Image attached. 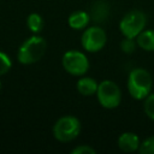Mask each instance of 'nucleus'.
Wrapping results in <instances>:
<instances>
[{"instance_id": "20e7f679", "label": "nucleus", "mask_w": 154, "mask_h": 154, "mask_svg": "<svg viewBox=\"0 0 154 154\" xmlns=\"http://www.w3.org/2000/svg\"><path fill=\"white\" fill-rule=\"evenodd\" d=\"M95 95L100 106L106 109H114L122 102V90L119 85L111 79L101 81Z\"/></svg>"}, {"instance_id": "7ed1b4c3", "label": "nucleus", "mask_w": 154, "mask_h": 154, "mask_svg": "<svg viewBox=\"0 0 154 154\" xmlns=\"http://www.w3.org/2000/svg\"><path fill=\"white\" fill-rule=\"evenodd\" d=\"M82 130L81 120L76 116L66 114L57 119L53 125V136L57 141L67 143L76 140Z\"/></svg>"}, {"instance_id": "9d476101", "label": "nucleus", "mask_w": 154, "mask_h": 154, "mask_svg": "<svg viewBox=\"0 0 154 154\" xmlns=\"http://www.w3.org/2000/svg\"><path fill=\"white\" fill-rule=\"evenodd\" d=\"M90 23V16L89 12L78 10L72 12L67 17V24L73 30H84Z\"/></svg>"}, {"instance_id": "f3484780", "label": "nucleus", "mask_w": 154, "mask_h": 154, "mask_svg": "<svg viewBox=\"0 0 154 154\" xmlns=\"http://www.w3.org/2000/svg\"><path fill=\"white\" fill-rule=\"evenodd\" d=\"M12 67L11 58L2 51H0V76L6 75Z\"/></svg>"}, {"instance_id": "1a4fd4ad", "label": "nucleus", "mask_w": 154, "mask_h": 154, "mask_svg": "<svg viewBox=\"0 0 154 154\" xmlns=\"http://www.w3.org/2000/svg\"><path fill=\"white\" fill-rule=\"evenodd\" d=\"M90 20L94 22L95 24H101L106 22V19L109 16V5L105 0H95L89 11Z\"/></svg>"}, {"instance_id": "4468645a", "label": "nucleus", "mask_w": 154, "mask_h": 154, "mask_svg": "<svg viewBox=\"0 0 154 154\" xmlns=\"http://www.w3.org/2000/svg\"><path fill=\"white\" fill-rule=\"evenodd\" d=\"M143 111L149 119L154 120V93H150L143 100Z\"/></svg>"}, {"instance_id": "6e6552de", "label": "nucleus", "mask_w": 154, "mask_h": 154, "mask_svg": "<svg viewBox=\"0 0 154 154\" xmlns=\"http://www.w3.org/2000/svg\"><path fill=\"white\" fill-rule=\"evenodd\" d=\"M140 143H141V141H140L138 135L132 131H125V132L120 134L117 140L118 148L124 153L138 152Z\"/></svg>"}, {"instance_id": "0eeeda50", "label": "nucleus", "mask_w": 154, "mask_h": 154, "mask_svg": "<svg viewBox=\"0 0 154 154\" xmlns=\"http://www.w3.org/2000/svg\"><path fill=\"white\" fill-rule=\"evenodd\" d=\"M107 42V35L105 30L99 25L87 26L81 36V45L84 51L89 53L100 52Z\"/></svg>"}, {"instance_id": "9b49d317", "label": "nucleus", "mask_w": 154, "mask_h": 154, "mask_svg": "<svg viewBox=\"0 0 154 154\" xmlns=\"http://www.w3.org/2000/svg\"><path fill=\"white\" fill-rule=\"evenodd\" d=\"M97 85H99V83L94 78L81 76L76 83V89H77L78 94H81L83 96H91V95L96 94Z\"/></svg>"}, {"instance_id": "f257e3e1", "label": "nucleus", "mask_w": 154, "mask_h": 154, "mask_svg": "<svg viewBox=\"0 0 154 154\" xmlns=\"http://www.w3.org/2000/svg\"><path fill=\"white\" fill-rule=\"evenodd\" d=\"M126 87L130 96L135 100H144L152 91L153 78L148 70L135 67L129 72Z\"/></svg>"}, {"instance_id": "2eb2a0df", "label": "nucleus", "mask_w": 154, "mask_h": 154, "mask_svg": "<svg viewBox=\"0 0 154 154\" xmlns=\"http://www.w3.org/2000/svg\"><path fill=\"white\" fill-rule=\"evenodd\" d=\"M138 153H141V154H154V136H149L140 143Z\"/></svg>"}, {"instance_id": "ddd939ff", "label": "nucleus", "mask_w": 154, "mask_h": 154, "mask_svg": "<svg viewBox=\"0 0 154 154\" xmlns=\"http://www.w3.org/2000/svg\"><path fill=\"white\" fill-rule=\"evenodd\" d=\"M45 22L41 14L38 13H30L26 18V26L32 34H40L43 29Z\"/></svg>"}, {"instance_id": "423d86ee", "label": "nucleus", "mask_w": 154, "mask_h": 154, "mask_svg": "<svg viewBox=\"0 0 154 154\" xmlns=\"http://www.w3.org/2000/svg\"><path fill=\"white\" fill-rule=\"evenodd\" d=\"M61 65L64 70L71 76H84L89 70V59L88 57L77 49L66 51L61 58Z\"/></svg>"}, {"instance_id": "f03ea898", "label": "nucleus", "mask_w": 154, "mask_h": 154, "mask_svg": "<svg viewBox=\"0 0 154 154\" xmlns=\"http://www.w3.org/2000/svg\"><path fill=\"white\" fill-rule=\"evenodd\" d=\"M47 42L38 34L28 37L17 51V60L22 65H31L41 60L46 53Z\"/></svg>"}, {"instance_id": "f8f14e48", "label": "nucleus", "mask_w": 154, "mask_h": 154, "mask_svg": "<svg viewBox=\"0 0 154 154\" xmlns=\"http://www.w3.org/2000/svg\"><path fill=\"white\" fill-rule=\"evenodd\" d=\"M137 46L146 52H154V30L144 29L136 37Z\"/></svg>"}, {"instance_id": "a211bd4d", "label": "nucleus", "mask_w": 154, "mask_h": 154, "mask_svg": "<svg viewBox=\"0 0 154 154\" xmlns=\"http://www.w3.org/2000/svg\"><path fill=\"white\" fill-rule=\"evenodd\" d=\"M72 154H95L96 150L89 144H79L71 150Z\"/></svg>"}, {"instance_id": "39448f33", "label": "nucleus", "mask_w": 154, "mask_h": 154, "mask_svg": "<svg viewBox=\"0 0 154 154\" xmlns=\"http://www.w3.org/2000/svg\"><path fill=\"white\" fill-rule=\"evenodd\" d=\"M147 16L141 10H131L124 14L119 22V30L124 37L136 38L146 29Z\"/></svg>"}, {"instance_id": "dca6fc26", "label": "nucleus", "mask_w": 154, "mask_h": 154, "mask_svg": "<svg viewBox=\"0 0 154 154\" xmlns=\"http://www.w3.org/2000/svg\"><path fill=\"white\" fill-rule=\"evenodd\" d=\"M137 47V42L136 38H130V37H124L120 41V49L125 53V54H131L135 52Z\"/></svg>"}, {"instance_id": "6ab92c4d", "label": "nucleus", "mask_w": 154, "mask_h": 154, "mask_svg": "<svg viewBox=\"0 0 154 154\" xmlns=\"http://www.w3.org/2000/svg\"><path fill=\"white\" fill-rule=\"evenodd\" d=\"M1 88H2V83H1V81H0V91H1Z\"/></svg>"}]
</instances>
